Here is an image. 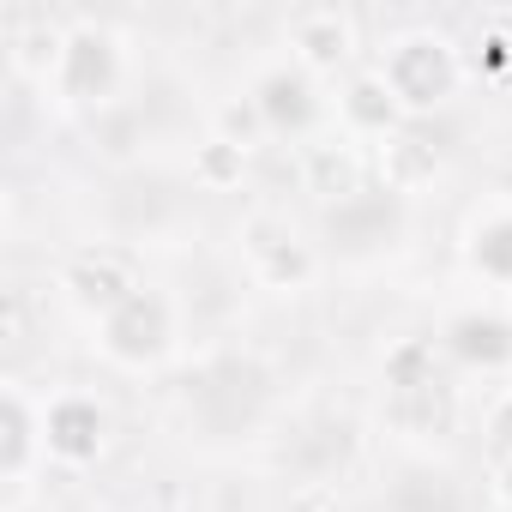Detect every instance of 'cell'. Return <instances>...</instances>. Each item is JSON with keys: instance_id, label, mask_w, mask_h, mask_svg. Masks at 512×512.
Segmentation results:
<instances>
[{"instance_id": "cell-15", "label": "cell", "mask_w": 512, "mask_h": 512, "mask_svg": "<svg viewBox=\"0 0 512 512\" xmlns=\"http://www.w3.org/2000/svg\"><path fill=\"white\" fill-rule=\"evenodd\" d=\"M470 266L482 278L512 284V211H500V217H488V223L470 229Z\"/></svg>"}, {"instance_id": "cell-14", "label": "cell", "mask_w": 512, "mask_h": 512, "mask_svg": "<svg viewBox=\"0 0 512 512\" xmlns=\"http://www.w3.org/2000/svg\"><path fill=\"white\" fill-rule=\"evenodd\" d=\"M308 278H314V253L302 241H290V235L260 241V284L266 290H302Z\"/></svg>"}, {"instance_id": "cell-7", "label": "cell", "mask_w": 512, "mask_h": 512, "mask_svg": "<svg viewBox=\"0 0 512 512\" xmlns=\"http://www.w3.org/2000/svg\"><path fill=\"white\" fill-rule=\"evenodd\" d=\"M253 103H260V115H266L272 133H308L314 115H320V103H314V73H302V67L266 73L260 85H253Z\"/></svg>"}, {"instance_id": "cell-19", "label": "cell", "mask_w": 512, "mask_h": 512, "mask_svg": "<svg viewBox=\"0 0 512 512\" xmlns=\"http://www.w3.org/2000/svg\"><path fill=\"white\" fill-rule=\"evenodd\" d=\"M488 446H494L500 458H512V392L488 410Z\"/></svg>"}, {"instance_id": "cell-5", "label": "cell", "mask_w": 512, "mask_h": 512, "mask_svg": "<svg viewBox=\"0 0 512 512\" xmlns=\"http://www.w3.org/2000/svg\"><path fill=\"white\" fill-rule=\"evenodd\" d=\"M43 446H49L61 464H91V458H103V446H109V410H103L97 398H79V392L55 398V404L43 410Z\"/></svg>"}, {"instance_id": "cell-21", "label": "cell", "mask_w": 512, "mask_h": 512, "mask_svg": "<svg viewBox=\"0 0 512 512\" xmlns=\"http://www.w3.org/2000/svg\"><path fill=\"white\" fill-rule=\"evenodd\" d=\"M494 500L512 512V458H500V464H494Z\"/></svg>"}, {"instance_id": "cell-11", "label": "cell", "mask_w": 512, "mask_h": 512, "mask_svg": "<svg viewBox=\"0 0 512 512\" xmlns=\"http://www.w3.org/2000/svg\"><path fill=\"white\" fill-rule=\"evenodd\" d=\"M380 175H386L392 193H422V187H434V175H440L434 139H422V133H392V139L380 145Z\"/></svg>"}, {"instance_id": "cell-1", "label": "cell", "mask_w": 512, "mask_h": 512, "mask_svg": "<svg viewBox=\"0 0 512 512\" xmlns=\"http://www.w3.org/2000/svg\"><path fill=\"white\" fill-rule=\"evenodd\" d=\"M380 79L392 85V97L404 103V115H428V109L452 103V91L464 79V61H458V49L440 31H410V37H398L386 49Z\"/></svg>"}, {"instance_id": "cell-3", "label": "cell", "mask_w": 512, "mask_h": 512, "mask_svg": "<svg viewBox=\"0 0 512 512\" xmlns=\"http://www.w3.org/2000/svg\"><path fill=\"white\" fill-rule=\"evenodd\" d=\"M169 338H175V314H169V302L163 296H151V290H139L127 308H115L109 320H103V356L109 362H121V368H151L163 350H169Z\"/></svg>"}, {"instance_id": "cell-6", "label": "cell", "mask_w": 512, "mask_h": 512, "mask_svg": "<svg viewBox=\"0 0 512 512\" xmlns=\"http://www.w3.org/2000/svg\"><path fill=\"white\" fill-rule=\"evenodd\" d=\"M290 49H296L302 73H338L356 55V25L338 7H302L290 19Z\"/></svg>"}, {"instance_id": "cell-22", "label": "cell", "mask_w": 512, "mask_h": 512, "mask_svg": "<svg viewBox=\"0 0 512 512\" xmlns=\"http://www.w3.org/2000/svg\"><path fill=\"white\" fill-rule=\"evenodd\" d=\"M7 512H49V506H37V500H13Z\"/></svg>"}, {"instance_id": "cell-18", "label": "cell", "mask_w": 512, "mask_h": 512, "mask_svg": "<svg viewBox=\"0 0 512 512\" xmlns=\"http://www.w3.org/2000/svg\"><path fill=\"white\" fill-rule=\"evenodd\" d=\"M272 127H266V115H260V103L253 97H235V103H223L217 109V139H229V145H241V151H253Z\"/></svg>"}, {"instance_id": "cell-13", "label": "cell", "mask_w": 512, "mask_h": 512, "mask_svg": "<svg viewBox=\"0 0 512 512\" xmlns=\"http://www.w3.org/2000/svg\"><path fill=\"white\" fill-rule=\"evenodd\" d=\"M61 55H67V31L61 25H31L7 49V61H13L19 79H55L61 73Z\"/></svg>"}, {"instance_id": "cell-9", "label": "cell", "mask_w": 512, "mask_h": 512, "mask_svg": "<svg viewBox=\"0 0 512 512\" xmlns=\"http://www.w3.org/2000/svg\"><path fill=\"white\" fill-rule=\"evenodd\" d=\"M338 109H344V127H350V133H368V139H392V133H404V103L392 97V85H386L380 73L350 79L344 97H338Z\"/></svg>"}, {"instance_id": "cell-4", "label": "cell", "mask_w": 512, "mask_h": 512, "mask_svg": "<svg viewBox=\"0 0 512 512\" xmlns=\"http://www.w3.org/2000/svg\"><path fill=\"white\" fill-rule=\"evenodd\" d=\"M61 290L73 296V308H85V314L103 326L115 308H127V302L139 296V278H133V266L121 260V253L97 247V253H79V260H67Z\"/></svg>"}, {"instance_id": "cell-20", "label": "cell", "mask_w": 512, "mask_h": 512, "mask_svg": "<svg viewBox=\"0 0 512 512\" xmlns=\"http://www.w3.org/2000/svg\"><path fill=\"white\" fill-rule=\"evenodd\" d=\"M482 49H488V55H482V61H488V67H506V61H512V37H506V31H500V25H494V31H488V37H482Z\"/></svg>"}, {"instance_id": "cell-10", "label": "cell", "mask_w": 512, "mask_h": 512, "mask_svg": "<svg viewBox=\"0 0 512 512\" xmlns=\"http://www.w3.org/2000/svg\"><path fill=\"white\" fill-rule=\"evenodd\" d=\"M446 350L464 368H506L512 362V320H500V314H458L446 326Z\"/></svg>"}, {"instance_id": "cell-8", "label": "cell", "mask_w": 512, "mask_h": 512, "mask_svg": "<svg viewBox=\"0 0 512 512\" xmlns=\"http://www.w3.org/2000/svg\"><path fill=\"white\" fill-rule=\"evenodd\" d=\"M37 446H43V410L25 398V386H7L0 392V476L19 482Z\"/></svg>"}, {"instance_id": "cell-17", "label": "cell", "mask_w": 512, "mask_h": 512, "mask_svg": "<svg viewBox=\"0 0 512 512\" xmlns=\"http://www.w3.org/2000/svg\"><path fill=\"white\" fill-rule=\"evenodd\" d=\"M386 380H392V392H428L434 386V344H422V338H410V344H398L392 356H386Z\"/></svg>"}, {"instance_id": "cell-2", "label": "cell", "mask_w": 512, "mask_h": 512, "mask_svg": "<svg viewBox=\"0 0 512 512\" xmlns=\"http://www.w3.org/2000/svg\"><path fill=\"white\" fill-rule=\"evenodd\" d=\"M55 85H61L67 103H97L103 109L115 97V85H121V37L109 25H97V19H73Z\"/></svg>"}, {"instance_id": "cell-16", "label": "cell", "mask_w": 512, "mask_h": 512, "mask_svg": "<svg viewBox=\"0 0 512 512\" xmlns=\"http://www.w3.org/2000/svg\"><path fill=\"white\" fill-rule=\"evenodd\" d=\"M241 175H247V151H241V145H229V139L211 133V139L193 151V181H199V187L229 193V187H241Z\"/></svg>"}, {"instance_id": "cell-12", "label": "cell", "mask_w": 512, "mask_h": 512, "mask_svg": "<svg viewBox=\"0 0 512 512\" xmlns=\"http://www.w3.org/2000/svg\"><path fill=\"white\" fill-rule=\"evenodd\" d=\"M302 181H308V193H320L326 205H350V199L362 193V163H356L350 145H308Z\"/></svg>"}]
</instances>
